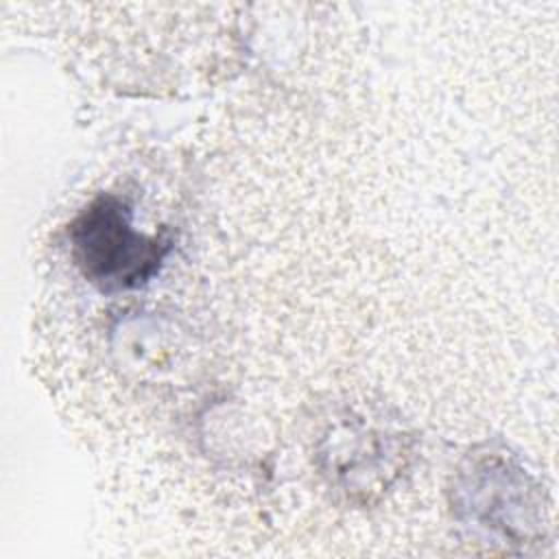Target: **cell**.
Instances as JSON below:
<instances>
[{"label":"cell","instance_id":"cell-1","mask_svg":"<svg viewBox=\"0 0 559 559\" xmlns=\"http://www.w3.org/2000/svg\"><path fill=\"white\" fill-rule=\"evenodd\" d=\"M79 264L103 288H129L159 264L166 242L148 238L129 223V210L114 197H100L72 229Z\"/></svg>","mask_w":559,"mask_h":559}]
</instances>
